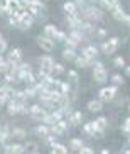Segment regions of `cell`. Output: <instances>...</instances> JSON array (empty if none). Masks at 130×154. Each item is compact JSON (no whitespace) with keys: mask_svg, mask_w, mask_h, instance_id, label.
Returning <instances> with one entry per match:
<instances>
[{"mask_svg":"<svg viewBox=\"0 0 130 154\" xmlns=\"http://www.w3.org/2000/svg\"><path fill=\"white\" fill-rule=\"evenodd\" d=\"M83 17H85V20H90V22H98L103 19V10L96 5H86L83 9Z\"/></svg>","mask_w":130,"mask_h":154,"instance_id":"6da1fadb","label":"cell"},{"mask_svg":"<svg viewBox=\"0 0 130 154\" xmlns=\"http://www.w3.org/2000/svg\"><path fill=\"white\" fill-rule=\"evenodd\" d=\"M4 147V154H27L26 152V146L20 144V142H5L2 144Z\"/></svg>","mask_w":130,"mask_h":154,"instance_id":"7a4b0ae2","label":"cell"},{"mask_svg":"<svg viewBox=\"0 0 130 154\" xmlns=\"http://www.w3.org/2000/svg\"><path fill=\"white\" fill-rule=\"evenodd\" d=\"M47 113H49V110H46L41 103H32L31 107H29V115H31L32 119H36V120H41V122L46 119Z\"/></svg>","mask_w":130,"mask_h":154,"instance_id":"3957f363","label":"cell"},{"mask_svg":"<svg viewBox=\"0 0 130 154\" xmlns=\"http://www.w3.org/2000/svg\"><path fill=\"white\" fill-rule=\"evenodd\" d=\"M39 69L41 71H44V73H49V75H53V66H54V58L53 56H49V54H42V56H39Z\"/></svg>","mask_w":130,"mask_h":154,"instance_id":"277c9868","label":"cell"},{"mask_svg":"<svg viewBox=\"0 0 130 154\" xmlns=\"http://www.w3.org/2000/svg\"><path fill=\"white\" fill-rule=\"evenodd\" d=\"M117 88L118 86H115V85L103 86V88L98 91V98L101 100V102H112V100L115 98V95H117Z\"/></svg>","mask_w":130,"mask_h":154,"instance_id":"5b68a950","label":"cell"},{"mask_svg":"<svg viewBox=\"0 0 130 154\" xmlns=\"http://www.w3.org/2000/svg\"><path fill=\"white\" fill-rule=\"evenodd\" d=\"M34 15L31 14V12H27V10H22V15H20V22H19L17 29H20V31H29V29L32 27V24H34Z\"/></svg>","mask_w":130,"mask_h":154,"instance_id":"8992f818","label":"cell"},{"mask_svg":"<svg viewBox=\"0 0 130 154\" xmlns=\"http://www.w3.org/2000/svg\"><path fill=\"white\" fill-rule=\"evenodd\" d=\"M69 122H68V119H63V120H59L58 124H54V125H51V134H54V136H63L64 132H68V129H69Z\"/></svg>","mask_w":130,"mask_h":154,"instance_id":"52a82bcc","label":"cell"},{"mask_svg":"<svg viewBox=\"0 0 130 154\" xmlns=\"http://www.w3.org/2000/svg\"><path fill=\"white\" fill-rule=\"evenodd\" d=\"M100 53H101V51H100V48H96V46H93V44L83 48V51H81V54L85 56V58H88L90 61H93V59H98V54H100Z\"/></svg>","mask_w":130,"mask_h":154,"instance_id":"ba28073f","label":"cell"},{"mask_svg":"<svg viewBox=\"0 0 130 154\" xmlns=\"http://www.w3.org/2000/svg\"><path fill=\"white\" fill-rule=\"evenodd\" d=\"M37 44H39L44 51H53L56 42H54V39H51V37H46L44 34H41V36H37Z\"/></svg>","mask_w":130,"mask_h":154,"instance_id":"9c48e42d","label":"cell"},{"mask_svg":"<svg viewBox=\"0 0 130 154\" xmlns=\"http://www.w3.org/2000/svg\"><path fill=\"white\" fill-rule=\"evenodd\" d=\"M66 22H68V27L71 29V31H76V29L81 27L83 19L80 17V14H74V15H68V17H66Z\"/></svg>","mask_w":130,"mask_h":154,"instance_id":"30bf717a","label":"cell"},{"mask_svg":"<svg viewBox=\"0 0 130 154\" xmlns=\"http://www.w3.org/2000/svg\"><path fill=\"white\" fill-rule=\"evenodd\" d=\"M83 119H85L83 117V113H81L80 110H74V112L68 117V122H69L71 127H76V125H81V124H83Z\"/></svg>","mask_w":130,"mask_h":154,"instance_id":"8fae6325","label":"cell"},{"mask_svg":"<svg viewBox=\"0 0 130 154\" xmlns=\"http://www.w3.org/2000/svg\"><path fill=\"white\" fill-rule=\"evenodd\" d=\"M110 12H112L113 19H115V20H120V22H123V20H125V17H127V14L123 12V9H122L120 4H115L112 7V10H110Z\"/></svg>","mask_w":130,"mask_h":154,"instance_id":"7c38bea8","label":"cell"},{"mask_svg":"<svg viewBox=\"0 0 130 154\" xmlns=\"http://www.w3.org/2000/svg\"><path fill=\"white\" fill-rule=\"evenodd\" d=\"M7 58L12 61V63H20L22 61V49L20 48H12V49L9 51V54H7Z\"/></svg>","mask_w":130,"mask_h":154,"instance_id":"4fadbf2b","label":"cell"},{"mask_svg":"<svg viewBox=\"0 0 130 154\" xmlns=\"http://www.w3.org/2000/svg\"><path fill=\"white\" fill-rule=\"evenodd\" d=\"M34 134H36L37 137H47L51 134V127L49 125H46V124H41V125H37V127H34Z\"/></svg>","mask_w":130,"mask_h":154,"instance_id":"5bb4252c","label":"cell"},{"mask_svg":"<svg viewBox=\"0 0 130 154\" xmlns=\"http://www.w3.org/2000/svg\"><path fill=\"white\" fill-rule=\"evenodd\" d=\"M63 9H64V12H66L68 15H74V14H78V10H80L74 0H68V2H64Z\"/></svg>","mask_w":130,"mask_h":154,"instance_id":"9a60e30c","label":"cell"},{"mask_svg":"<svg viewBox=\"0 0 130 154\" xmlns=\"http://www.w3.org/2000/svg\"><path fill=\"white\" fill-rule=\"evenodd\" d=\"M93 80L96 83H100V85H103V83H107L108 80V73L107 69H100V71H93Z\"/></svg>","mask_w":130,"mask_h":154,"instance_id":"2e32d148","label":"cell"},{"mask_svg":"<svg viewBox=\"0 0 130 154\" xmlns=\"http://www.w3.org/2000/svg\"><path fill=\"white\" fill-rule=\"evenodd\" d=\"M103 109V102L101 100H96V98H93V100H90L88 102V110L90 112H93V113H96V112H100V110Z\"/></svg>","mask_w":130,"mask_h":154,"instance_id":"e0dca14e","label":"cell"},{"mask_svg":"<svg viewBox=\"0 0 130 154\" xmlns=\"http://www.w3.org/2000/svg\"><path fill=\"white\" fill-rule=\"evenodd\" d=\"M10 137H12V129L9 127V124H4V125H2V132H0V140H2V144H5Z\"/></svg>","mask_w":130,"mask_h":154,"instance_id":"ac0fdd59","label":"cell"},{"mask_svg":"<svg viewBox=\"0 0 130 154\" xmlns=\"http://www.w3.org/2000/svg\"><path fill=\"white\" fill-rule=\"evenodd\" d=\"M83 147H85V144H83V140H81L80 137H73V139H69V151H78V152H80Z\"/></svg>","mask_w":130,"mask_h":154,"instance_id":"d6986e66","label":"cell"},{"mask_svg":"<svg viewBox=\"0 0 130 154\" xmlns=\"http://www.w3.org/2000/svg\"><path fill=\"white\" fill-rule=\"evenodd\" d=\"M26 137H27L26 129H22V127H14L12 129V139L14 140H22Z\"/></svg>","mask_w":130,"mask_h":154,"instance_id":"ffe728a7","label":"cell"},{"mask_svg":"<svg viewBox=\"0 0 130 154\" xmlns=\"http://www.w3.org/2000/svg\"><path fill=\"white\" fill-rule=\"evenodd\" d=\"M58 29H56V26H51V24H47V26H44V31H42V34H44L46 37H51V39H54L56 41V36H58Z\"/></svg>","mask_w":130,"mask_h":154,"instance_id":"44dd1931","label":"cell"},{"mask_svg":"<svg viewBox=\"0 0 130 154\" xmlns=\"http://www.w3.org/2000/svg\"><path fill=\"white\" fill-rule=\"evenodd\" d=\"M63 58L66 59V61H74V59L78 58V56H76V49H74V48H64Z\"/></svg>","mask_w":130,"mask_h":154,"instance_id":"7402d4cb","label":"cell"},{"mask_svg":"<svg viewBox=\"0 0 130 154\" xmlns=\"http://www.w3.org/2000/svg\"><path fill=\"white\" fill-rule=\"evenodd\" d=\"M90 63H91V61L88 58H85L83 54H80L76 59H74V66H76V68H88Z\"/></svg>","mask_w":130,"mask_h":154,"instance_id":"603a6c76","label":"cell"},{"mask_svg":"<svg viewBox=\"0 0 130 154\" xmlns=\"http://www.w3.org/2000/svg\"><path fill=\"white\" fill-rule=\"evenodd\" d=\"M96 131H98V129H96L95 122H86V124H83V132H85L86 136L93 137V136H95V132H96Z\"/></svg>","mask_w":130,"mask_h":154,"instance_id":"cb8c5ba5","label":"cell"},{"mask_svg":"<svg viewBox=\"0 0 130 154\" xmlns=\"http://www.w3.org/2000/svg\"><path fill=\"white\" fill-rule=\"evenodd\" d=\"M51 154H68V147L61 142H58L56 146L51 147Z\"/></svg>","mask_w":130,"mask_h":154,"instance_id":"d4e9b609","label":"cell"},{"mask_svg":"<svg viewBox=\"0 0 130 154\" xmlns=\"http://www.w3.org/2000/svg\"><path fill=\"white\" fill-rule=\"evenodd\" d=\"M2 4H5L7 7H10L14 12H15V10H22L20 9V0H2Z\"/></svg>","mask_w":130,"mask_h":154,"instance_id":"484cf974","label":"cell"},{"mask_svg":"<svg viewBox=\"0 0 130 154\" xmlns=\"http://www.w3.org/2000/svg\"><path fill=\"white\" fill-rule=\"evenodd\" d=\"M95 125H96V129H100V131H105L108 127V119L107 117H98L96 120H93Z\"/></svg>","mask_w":130,"mask_h":154,"instance_id":"4316f807","label":"cell"},{"mask_svg":"<svg viewBox=\"0 0 130 154\" xmlns=\"http://www.w3.org/2000/svg\"><path fill=\"white\" fill-rule=\"evenodd\" d=\"M0 91H2V93H7V95H10V97H14L17 90H15V88H14L10 83H2V88H0Z\"/></svg>","mask_w":130,"mask_h":154,"instance_id":"83f0119b","label":"cell"},{"mask_svg":"<svg viewBox=\"0 0 130 154\" xmlns=\"http://www.w3.org/2000/svg\"><path fill=\"white\" fill-rule=\"evenodd\" d=\"M24 91H26V95H27V98H29V100L36 98V97H37V91H36V88H34V85H27L26 88H24Z\"/></svg>","mask_w":130,"mask_h":154,"instance_id":"f1b7e54d","label":"cell"},{"mask_svg":"<svg viewBox=\"0 0 130 154\" xmlns=\"http://www.w3.org/2000/svg\"><path fill=\"white\" fill-rule=\"evenodd\" d=\"M58 91L64 93V95H69V91H71V86H69V82H61L58 86Z\"/></svg>","mask_w":130,"mask_h":154,"instance_id":"f546056e","label":"cell"},{"mask_svg":"<svg viewBox=\"0 0 130 154\" xmlns=\"http://www.w3.org/2000/svg\"><path fill=\"white\" fill-rule=\"evenodd\" d=\"M110 82H112V85L120 86V85H123V76H122V75H118V73H115V75H112V76H110Z\"/></svg>","mask_w":130,"mask_h":154,"instance_id":"4dcf8cb0","label":"cell"},{"mask_svg":"<svg viewBox=\"0 0 130 154\" xmlns=\"http://www.w3.org/2000/svg\"><path fill=\"white\" fill-rule=\"evenodd\" d=\"M56 137H58V136H54V134H49V136H47V137H44L42 140H44V144H46V146H49V147H53V146H56V144H58V140H56Z\"/></svg>","mask_w":130,"mask_h":154,"instance_id":"1f68e13d","label":"cell"},{"mask_svg":"<svg viewBox=\"0 0 130 154\" xmlns=\"http://www.w3.org/2000/svg\"><path fill=\"white\" fill-rule=\"evenodd\" d=\"M120 42H122V41L118 39V37H110V39H108V44H110V48L113 49V53H115V51L120 48Z\"/></svg>","mask_w":130,"mask_h":154,"instance_id":"d6a6232c","label":"cell"},{"mask_svg":"<svg viewBox=\"0 0 130 154\" xmlns=\"http://www.w3.org/2000/svg\"><path fill=\"white\" fill-rule=\"evenodd\" d=\"M90 66H91V69L93 71H100V69H105V64L101 63V61H98V59H93L90 63Z\"/></svg>","mask_w":130,"mask_h":154,"instance_id":"836d02e7","label":"cell"},{"mask_svg":"<svg viewBox=\"0 0 130 154\" xmlns=\"http://www.w3.org/2000/svg\"><path fill=\"white\" fill-rule=\"evenodd\" d=\"M100 51L103 53V54H112L113 49L110 48V44H108V41H103L101 44H100Z\"/></svg>","mask_w":130,"mask_h":154,"instance_id":"e575fe53","label":"cell"},{"mask_svg":"<svg viewBox=\"0 0 130 154\" xmlns=\"http://www.w3.org/2000/svg\"><path fill=\"white\" fill-rule=\"evenodd\" d=\"M66 71V69H64V66L61 63H54V66H53V75H56V76H58V75H63V73Z\"/></svg>","mask_w":130,"mask_h":154,"instance_id":"d590c367","label":"cell"},{"mask_svg":"<svg viewBox=\"0 0 130 154\" xmlns=\"http://www.w3.org/2000/svg\"><path fill=\"white\" fill-rule=\"evenodd\" d=\"M122 132H123L125 136H130V117H127L125 122L122 124Z\"/></svg>","mask_w":130,"mask_h":154,"instance_id":"8d00e7d4","label":"cell"},{"mask_svg":"<svg viewBox=\"0 0 130 154\" xmlns=\"http://www.w3.org/2000/svg\"><path fill=\"white\" fill-rule=\"evenodd\" d=\"M24 146H26V152L27 154H29V152H36V151H37V144H36V142H31V140H29V142H26Z\"/></svg>","mask_w":130,"mask_h":154,"instance_id":"74e56055","label":"cell"},{"mask_svg":"<svg viewBox=\"0 0 130 154\" xmlns=\"http://www.w3.org/2000/svg\"><path fill=\"white\" fill-rule=\"evenodd\" d=\"M113 64H115L117 68H123V66H125V58H123V56H117V58L113 59Z\"/></svg>","mask_w":130,"mask_h":154,"instance_id":"f35d334b","label":"cell"},{"mask_svg":"<svg viewBox=\"0 0 130 154\" xmlns=\"http://www.w3.org/2000/svg\"><path fill=\"white\" fill-rule=\"evenodd\" d=\"M68 78H69V82H78V78H80V76H78V71H76V69H68Z\"/></svg>","mask_w":130,"mask_h":154,"instance_id":"ab89813d","label":"cell"},{"mask_svg":"<svg viewBox=\"0 0 130 154\" xmlns=\"http://www.w3.org/2000/svg\"><path fill=\"white\" fill-rule=\"evenodd\" d=\"M0 12H2V15H4V17H10V14H12L14 10L10 9V7H7L5 4H2V7H0Z\"/></svg>","mask_w":130,"mask_h":154,"instance_id":"60d3db41","label":"cell"},{"mask_svg":"<svg viewBox=\"0 0 130 154\" xmlns=\"http://www.w3.org/2000/svg\"><path fill=\"white\" fill-rule=\"evenodd\" d=\"M10 100H12V97L7 95V93H2V95H0V103L5 105V107H7V105L10 103Z\"/></svg>","mask_w":130,"mask_h":154,"instance_id":"b9f144b4","label":"cell"},{"mask_svg":"<svg viewBox=\"0 0 130 154\" xmlns=\"http://www.w3.org/2000/svg\"><path fill=\"white\" fill-rule=\"evenodd\" d=\"M66 39H68V34L63 31H59L58 36H56V42H66Z\"/></svg>","mask_w":130,"mask_h":154,"instance_id":"7bdbcfd3","label":"cell"},{"mask_svg":"<svg viewBox=\"0 0 130 154\" xmlns=\"http://www.w3.org/2000/svg\"><path fill=\"white\" fill-rule=\"evenodd\" d=\"M7 48H9L7 39H5V37H2V39H0V51H2V53H5V51H7Z\"/></svg>","mask_w":130,"mask_h":154,"instance_id":"ee69618b","label":"cell"},{"mask_svg":"<svg viewBox=\"0 0 130 154\" xmlns=\"http://www.w3.org/2000/svg\"><path fill=\"white\" fill-rule=\"evenodd\" d=\"M95 36H96V37H101V39H103V37L108 36V32H107V29H96V34H95Z\"/></svg>","mask_w":130,"mask_h":154,"instance_id":"f6af8a7d","label":"cell"},{"mask_svg":"<svg viewBox=\"0 0 130 154\" xmlns=\"http://www.w3.org/2000/svg\"><path fill=\"white\" fill-rule=\"evenodd\" d=\"M98 4L103 7V9H108V10H112V4L108 2V0H98Z\"/></svg>","mask_w":130,"mask_h":154,"instance_id":"bcb514c9","label":"cell"},{"mask_svg":"<svg viewBox=\"0 0 130 154\" xmlns=\"http://www.w3.org/2000/svg\"><path fill=\"white\" fill-rule=\"evenodd\" d=\"M78 154H95V151L91 149V147H88V146H85V147H83Z\"/></svg>","mask_w":130,"mask_h":154,"instance_id":"7dc6e473","label":"cell"},{"mask_svg":"<svg viewBox=\"0 0 130 154\" xmlns=\"http://www.w3.org/2000/svg\"><path fill=\"white\" fill-rule=\"evenodd\" d=\"M103 136H105V131H100V129H98V131H96V132H95V139H103Z\"/></svg>","mask_w":130,"mask_h":154,"instance_id":"c3c4849f","label":"cell"},{"mask_svg":"<svg viewBox=\"0 0 130 154\" xmlns=\"http://www.w3.org/2000/svg\"><path fill=\"white\" fill-rule=\"evenodd\" d=\"M123 24L130 27V15H127V17H125V20H123Z\"/></svg>","mask_w":130,"mask_h":154,"instance_id":"681fc988","label":"cell"},{"mask_svg":"<svg viewBox=\"0 0 130 154\" xmlns=\"http://www.w3.org/2000/svg\"><path fill=\"white\" fill-rule=\"evenodd\" d=\"M108 2H110V4H112V7H113V5H115V4H120V2H118V0H108Z\"/></svg>","mask_w":130,"mask_h":154,"instance_id":"f907efd6","label":"cell"},{"mask_svg":"<svg viewBox=\"0 0 130 154\" xmlns=\"http://www.w3.org/2000/svg\"><path fill=\"white\" fill-rule=\"evenodd\" d=\"M125 73H127V75L130 76V66H127V68H125Z\"/></svg>","mask_w":130,"mask_h":154,"instance_id":"816d5d0a","label":"cell"},{"mask_svg":"<svg viewBox=\"0 0 130 154\" xmlns=\"http://www.w3.org/2000/svg\"><path fill=\"white\" fill-rule=\"evenodd\" d=\"M29 154H41V152H39V151H36V152H29Z\"/></svg>","mask_w":130,"mask_h":154,"instance_id":"f5cc1de1","label":"cell"},{"mask_svg":"<svg viewBox=\"0 0 130 154\" xmlns=\"http://www.w3.org/2000/svg\"><path fill=\"white\" fill-rule=\"evenodd\" d=\"M128 113H130V103H128Z\"/></svg>","mask_w":130,"mask_h":154,"instance_id":"db71d44e","label":"cell"}]
</instances>
